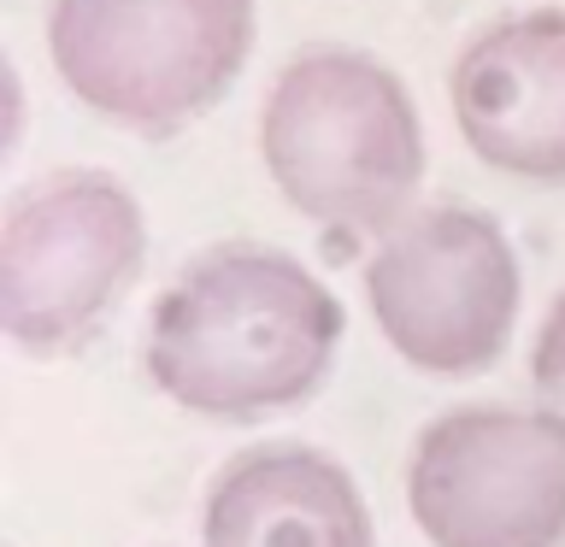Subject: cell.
I'll list each match as a JSON object with an SVG mask.
<instances>
[{
  "mask_svg": "<svg viewBox=\"0 0 565 547\" xmlns=\"http://www.w3.org/2000/svg\"><path fill=\"white\" fill-rule=\"evenodd\" d=\"M342 347V300L277 247H212L177 271L148 324V377L201 418L300 406Z\"/></svg>",
  "mask_w": 565,
  "mask_h": 547,
  "instance_id": "6da1fadb",
  "label": "cell"
},
{
  "mask_svg": "<svg viewBox=\"0 0 565 547\" xmlns=\"http://www.w3.org/2000/svg\"><path fill=\"white\" fill-rule=\"evenodd\" d=\"M265 171L324 229L388 236L424 183V130L401 77L353 47H312L265 95Z\"/></svg>",
  "mask_w": 565,
  "mask_h": 547,
  "instance_id": "7a4b0ae2",
  "label": "cell"
},
{
  "mask_svg": "<svg viewBox=\"0 0 565 547\" xmlns=\"http://www.w3.org/2000/svg\"><path fill=\"white\" fill-rule=\"evenodd\" d=\"M47 47L83 106L166 130L236 83L254 47V0H53Z\"/></svg>",
  "mask_w": 565,
  "mask_h": 547,
  "instance_id": "3957f363",
  "label": "cell"
},
{
  "mask_svg": "<svg viewBox=\"0 0 565 547\" xmlns=\"http://www.w3.org/2000/svg\"><path fill=\"white\" fill-rule=\"evenodd\" d=\"M148 218L113 171H47L0 224V330L24 353H71L124 300Z\"/></svg>",
  "mask_w": 565,
  "mask_h": 547,
  "instance_id": "277c9868",
  "label": "cell"
},
{
  "mask_svg": "<svg viewBox=\"0 0 565 547\" xmlns=\"http://www.w3.org/2000/svg\"><path fill=\"white\" fill-rule=\"evenodd\" d=\"M365 300L406 365L430 377H471L512 342L519 259L489 212L436 206L383 236L365 265Z\"/></svg>",
  "mask_w": 565,
  "mask_h": 547,
  "instance_id": "5b68a950",
  "label": "cell"
},
{
  "mask_svg": "<svg viewBox=\"0 0 565 547\" xmlns=\"http://www.w3.org/2000/svg\"><path fill=\"white\" fill-rule=\"evenodd\" d=\"M406 506L430 547H565V418L459 406L424 423Z\"/></svg>",
  "mask_w": 565,
  "mask_h": 547,
  "instance_id": "8992f818",
  "label": "cell"
},
{
  "mask_svg": "<svg viewBox=\"0 0 565 547\" xmlns=\"http://www.w3.org/2000/svg\"><path fill=\"white\" fill-rule=\"evenodd\" d=\"M454 124L477 159L530 183H565V12H524L454 60Z\"/></svg>",
  "mask_w": 565,
  "mask_h": 547,
  "instance_id": "52a82bcc",
  "label": "cell"
},
{
  "mask_svg": "<svg viewBox=\"0 0 565 547\" xmlns=\"http://www.w3.org/2000/svg\"><path fill=\"white\" fill-rule=\"evenodd\" d=\"M206 547H377L353 476L318 448H254L206 494Z\"/></svg>",
  "mask_w": 565,
  "mask_h": 547,
  "instance_id": "ba28073f",
  "label": "cell"
},
{
  "mask_svg": "<svg viewBox=\"0 0 565 547\" xmlns=\"http://www.w3.org/2000/svg\"><path fill=\"white\" fill-rule=\"evenodd\" d=\"M530 383H536V395L547 412L565 418V294L554 300V312H547V324L536 335V353H530Z\"/></svg>",
  "mask_w": 565,
  "mask_h": 547,
  "instance_id": "9c48e42d",
  "label": "cell"
}]
</instances>
